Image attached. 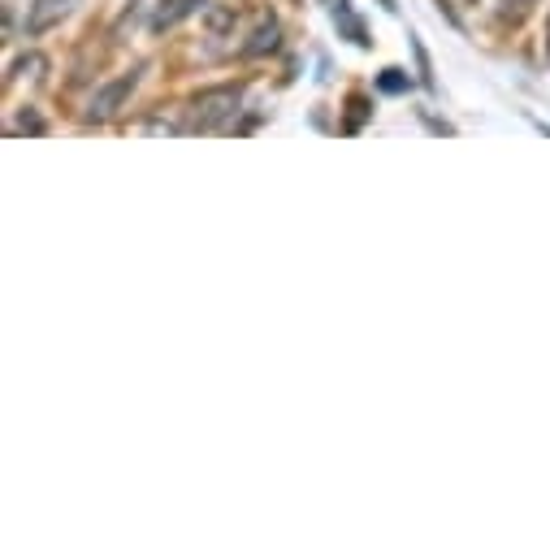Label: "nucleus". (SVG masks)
Instances as JSON below:
<instances>
[{
    "instance_id": "f257e3e1",
    "label": "nucleus",
    "mask_w": 550,
    "mask_h": 550,
    "mask_svg": "<svg viewBox=\"0 0 550 550\" xmlns=\"http://www.w3.org/2000/svg\"><path fill=\"white\" fill-rule=\"evenodd\" d=\"M243 104V87L239 83H226V87H208L200 91L191 104H187V130L195 135H208V130H221L226 122H234V113H239Z\"/></svg>"
},
{
    "instance_id": "f03ea898",
    "label": "nucleus",
    "mask_w": 550,
    "mask_h": 550,
    "mask_svg": "<svg viewBox=\"0 0 550 550\" xmlns=\"http://www.w3.org/2000/svg\"><path fill=\"white\" fill-rule=\"evenodd\" d=\"M139 74H143V70H130V74L117 78V83L100 87V91H96V100H91V117H96V122H104V117H113L117 109H122L126 96L139 87Z\"/></svg>"
},
{
    "instance_id": "7ed1b4c3",
    "label": "nucleus",
    "mask_w": 550,
    "mask_h": 550,
    "mask_svg": "<svg viewBox=\"0 0 550 550\" xmlns=\"http://www.w3.org/2000/svg\"><path fill=\"white\" fill-rule=\"evenodd\" d=\"M74 5H78V0H35V5L26 9L22 31H26V35H44V31H52V26H57Z\"/></svg>"
},
{
    "instance_id": "20e7f679",
    "label": "nucleus",
    "mask_w": 550,
    "mask_h": 550,
    "mask_svg": "<svg viewBox=\"0 0 550 550\" xmlns=\"http://www.w3.org/2000/svg\"><path fill=\"white\" fill-rule=\"evenodd\" d=\"M200 5L204 0H161V9L152 13V31H169V26H178L182 18H191Z\"/></svg>"
},
{
    "instance_id": "39448f33",
    "label": "nucleus",
    "mask_w": 550,
    "mask_h": 550,
    "mask_svg": "<svg viewBox=\"0 0 550 550\" xmlns=\"http://www.w3.org/2000/svg\"><path fill=\"white\" fill-rule=\"evenodd\" d=\"M334 22L347 31V39H351V44H369V39H364V26H360V18H356V13H351V5H347V0H338V5H334Z\"/></svg>"
},
{
    "instance_id": "423d86ee",
    "label": "nucleus",
    "mask_w": 550,
    "mask_h": 550,
    "mask_svg": "<svg viewBox=\"0 0 550 550\" xmlns=\"http://www.w3.org/2000/svg\"><path fill=\"white\" fill-rule=\"evenodd\" d=\"M269 48H278V22L273 18H265L256 26V35H252V44H247V52L252 57H260V52H269Z\"/></svg>"
},
{
    "instance_id": "0eeeda50",
    "label": "nucleus",
    "mask_w": 550,
    "mask_h": 550,
    "mask_svg": "<svg viewBox=\"0 0 550 550\" xmlns=\"http://www.w3.org/2000/svg\"><path fill=\"white\" fill-rule=\"evenodd\" d=\"M234 18H239V9H234V5H213V9H208V31L226 35L230 26H234Z\"/></svg>"
},
{
    "instance_id": "6e6552de",
    "label": "nucleus",
    "mask_w": 550,
    "mask_h": 550,
    "mask_svg": "<svg viewBox=\"0 0 550 550\" xmlns=\"http://www.w3.org/2000/svg\"><path fill=\"white\" fill-rule=\"evenodd\" d=\"M347 130H360V122H364V113H369V100H364V96H351L347 100Z\"/></svg>"
},
{
    "instance_id": "1a4fd4ad",
    "label": "nucleus",
    "mask_w": 550,
    "mask_h": 550,
    "mask_svg": "<svg viewBox=\"0 0 550 550\" xmlns=\"http://www.w3.org/2000/svg\"><path fill=\"white\" fill-rule=\"evenodd\" d=\"M377 87L395 96V91H408V78H403V70H386V74H382V83H377Z\"/></svg>"
},
{
    "instance_id": "9d476101",
    "label": "nucleus",
    "mask_w": 550,
    "mask_h": 550,
    "mask_svg": "<svg viewBox=\"0 0 550 550\" xmlns=\"http://www.w3.org/2000/svg\"><path fill=\"white\" fill-rule=\"evenodd\" d=\"M499 5H503L507 18H525V13H529L533 5H538V0H499Z\"/></svg>"
},
{
    "instance_id": "9b49d317",
    "label": "nucleus",
    "mask_w": 550,
    "mask_h": 550,
    "mask_svg": "<svg viewBox=\"0 0 550 550\" xmlns=\"http://www.w3.org/2000/svg\"><path fill=\"white\" fill-rule=\"evenodd\" d=\"M26 70H44V57H22L13 65V74H26Z\"/></svg>"
},
{
    "instance_id": "f8f14e48",
    "label": "nucleus",
    "mask_w": 550,
    "mask_h": 550,
    "mask_svg": "<svg viewBox=\"0 0 550 550\" xmlns=\"http://www.w3.org/2000/svg\"><path fill=\"white\" fill-rule=\"evenodd\" d=\"M546 48H550V26H546Z\"/></svg>"
}]
</instances>
